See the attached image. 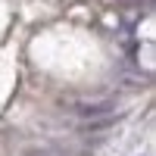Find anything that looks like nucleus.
<instances>
[{
	"mask_svg": "<svg viewBox=\"0 0 156 156\" xmlns=\"http://www.w3.org/2000/svg\"><path fill=\"white\" fill-rule=\"evenodd\" d=\"M109 109H112V103H81V106H78V115H103Z\"/></svg>",
	"mask_w": 156,
	"mask_h": 156,
	"instance_id": "f257e3e1",
	"label": "nucleus"
}]
</instances>
